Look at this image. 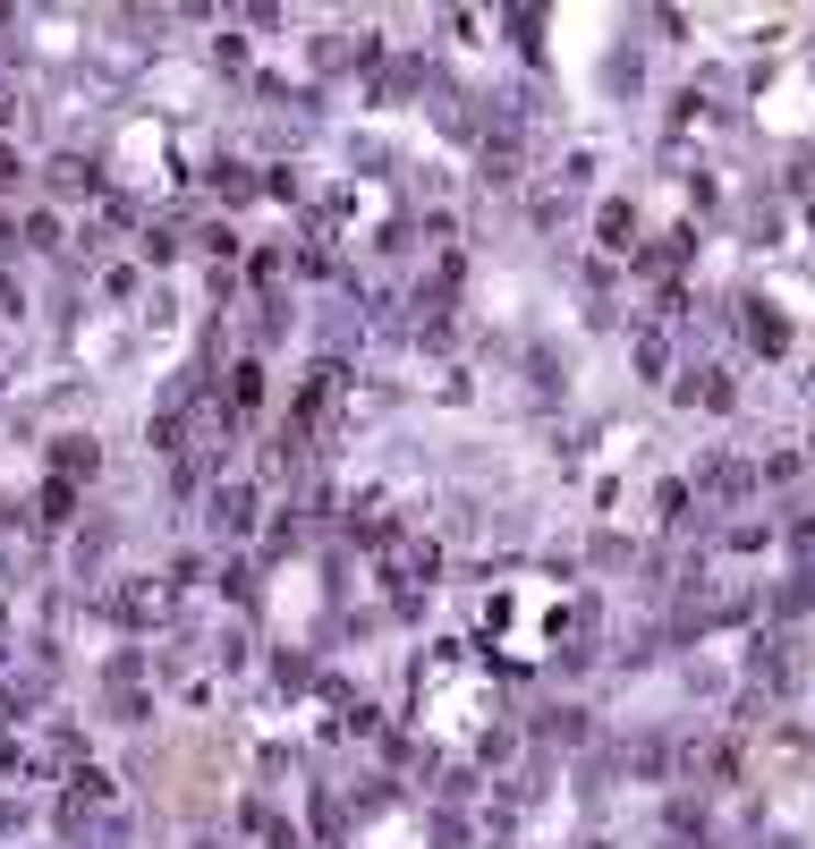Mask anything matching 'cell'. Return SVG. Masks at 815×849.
<instances>
[{"instance_id": "7a4b0ae2", "label": "cell", "mask_w": 815, "mask_h": 849, "mask_svg": "<svg viewBox=\"0 0 815 849\" xmlns=\"http://www.w3.org/2000/svg\"><path fill=\"white\" fill-rule=\"evenodd\" d=\"M43 179H52V196H68V204H77V196H94V188H102V170L86 162V154H77V162H68V154H60V162L43 170Z\"/></svg>"}, {"instance_id": "6da1fadb", "label": "cell", "mask_w": 815, "mask_h": 849, "mask_svg": "<svg viewBox=\"0 0 815 849\" xmlns=\"http://www.w3.org/2000/svg\"><path fill=\"white\" fill-rule=\"evenodd\" d=\"M94 467H102V442H94V433H60V442H52V476H60V485H86Z\"/></svg>"}, {"instance_id": "52a82bcc", "label": "cell", "mask_w": 815, "mask_h": 849, "mask_svg": "<svg viewBox=\"0 0 815 849\" xmlns=\"http://www.w3.org/2000/svg\"><path fill=\"white\" fill-rule=\"evenodd\" d=\"M807 459H815V433H807Z\"/></svg>"}, {"instance_id": "3957f363", "label": "cell", "mask_w": 815, "mask_h": 849, "mask_svg": "<svg viewBox=\"0 0 815 849\" xmlns=\"http://www.w3.org/2000/svg\"><path fill=\"white\" fill-rule=\"evenodd\" d=\"M213 519H222V535H238L256 519V485H213Z\"/></svg>"}, {"instance_id": "5b68a950", "label": "cell", "mask_w": 815, "mask_h": 849, "mask_svg": "<svg viewBox=\"0 0 815 849\" xmlns=\"http://www.w3.org/2000/svg\"><path fill=\"white\" fill-rule=\"evenodd\" d=\"M9 120H18V86H0V128H9Z\"/></svg>"}, {"instance_id": "277c9868", "label": "cell", "mask_w": 815, "mask_h": 849, "mask_svg": "<svg viewBox=\"0 0 815 849\" xmlns=\"http://www.w3.org/2000/svg\"><path fill=\"white\" fill-rule=\"evenodd\" d=\"M595 229H603L612 247H620V238H637V204H629V196H612L603 213H595Z\"/></svg>"}, {"instance_id": "8992f818", "label": "cell", "mask_w": 815, "mask_h": 849, "mask_svg": "<svg viewBox=\"0 0 815 849\" xmlns=\"http://www.w3.org/2000/svg\"><path fill=\"white\" fill-rule=\"evenodd\" d=\"M0 188H18V154H0Z\"/></svg>"}]
</instances>
